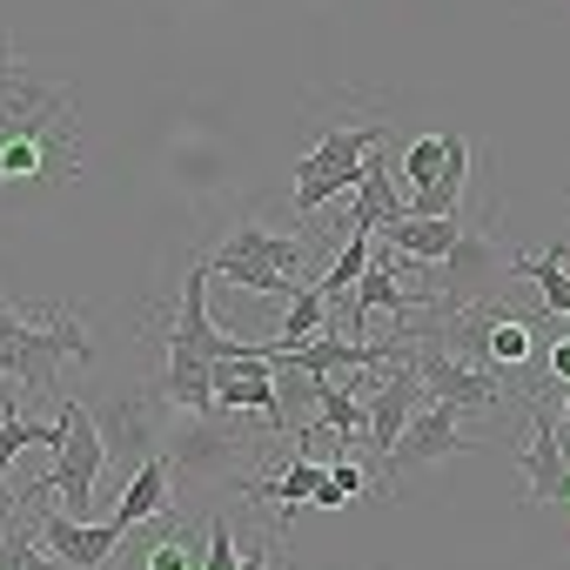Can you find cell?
Wrapping results in <instances>:
<instances>
[{"label": "cell", "instance_id": "7c38bea8", "mask_svg": "<svg viewBox=\"0 0 570 570\" xmlns=\"http://www.w3.org/2000/svg\"><path fill=\"white\" fill-rule=\"evenodd\" d=\"M215 255H228V262H235V255L268 262L275 275H289V282H316V275H323V268H316V248H309L303 235H268L262 222H242V228H235Z\"/></svg>", "mask_w": 570, "mask_h": 570}, {"label": "cell", "instance_id": "7402d4cb", "mask_svg": "<svg viewBox=\"0 0 570 570\" xmlns=\"http://www.w3.org/2000/svg\"><path fill=\"white\" fill-rule=\"evenodd\" d=\"M436 168H443V135H416L403 155H396V175H403V188L416 195V188H430L436 181Z\"/></svg>", "mask_w": 570, "mask_h": 570}, {"label": "cell", "instance_id": "ba28073f", "mask_svg": "<svg viewBox=\"0 0 570 570\" xmlns=\"http://www.w3.org/2000/svg\"><path fill=\"white\" fill-rule=\"evenodd\" d=\"M463 423V410L456 403H423L410 423H403V436H396V450L383 456V483H403L410 470H430V463H450V456H463V450H476V436H463L456 430Z\"/></svg>", "mask_w": 570, "mask_h": 570}, {"label": "cell", "instance_id": "ffe728a7", "mask_svg": "<svg viewBox=\"0 0 570 570\" xmlns=\"http://www.w3.org/2000/svg\"><path fill=\"white\" fill-rule=\"evenodd\" d=\"M316 330H330V303H323V289H316V282H303V289L289 296V323H282V350H296V343H309Z\"/></svg>", "mask_w": 570, "mask_h": 570}, {"label": "cell", "instance_id": "52a82bcc", "mask_svg": "<svg viewBox=\"0 0 570 570\" xmlns=\"http://www.w3.org/2000/svg\"><path fill=\"white\" fill-rule=\"evenodd\" d=\"M161 410H168V403L155 396V383H121V390H108V403L95 410V430H101V443H108V463H121V470L148 463V456H155Z\"/></svg>", "mask_w": 570, "mask_h": 570}, {"label": "cell", "instance_id": "44dd1931", "mask_svg": "<svg viewBox=\"0 0 570 570\" xmlns=\"http://www.w3.org/2000/svg\"><path fill=\"white\" fill-rule=\"evenodd\" d=\"M0 570H55V557L41 550V537H35L21 517L0 523Z\"/></svg>", "mask_w": 570, "mask_h": 570}, {"label": "cell", "instance_id": "9a60e30c", "mask_svg": "<svg viewBox=\"0 0 570 570\" xmlns=\"http://www.w3.org/2000/svg\"><path fill=\"white\" fill-rule=\"evenodd\" d=\"M456 235H463V208L456 215H403V222L376 228V242H390L396 255H416V262H443Z\"/></svg>", "mask_w": 570, "mask_h": 570}, {"label": "cell", "instance_id": "cb8c5ba5", "mask_svg": "<svg viewBox=\"0 0 570 570\" xmlns=\"http://www.w3.org/2000/svg\"><path fill=\"white\" fill-rule=\"evenodd\" d=\"M543 370H550L557 383H570V336H557V343L543 350Z\"/></svg>", "mask_w": 570, "mask_h": 570}, {"label": "cell", "instance_id": "e0dca14e", "mask_svg": "<svg viewBox=\"0 0 570 570\" xmlns=\"http://www.w3.org/2000/svg\"><path fill=\"white\" fill-rule=\"evenodd\" d=\"M316 423H323V430H336V450H356V443H363V430H370V403H363V396H350V390H336L330 376H316Z\"/></svg>", "mask_w": 570, "mask_h": 570}, {"label": "cell", "instance_id": "3957f363", "mask_svg": "<svg viewBox=\"0 0 570 570\" xmlns=\"http://www.w3.org/2000/svg\"><path fill=\"white\" fill-rule=\"evenodd\" d=\"M510 275V255H503V242H497V228L483 222H463V235L450 242V255L443 262H430V282L423 289L436 296V316H463V309H483L490 296H497V282Z\"/></svg>", "mask_w": 570, "mask_h": 570}, {"label": "cell", "instance_id": "d4e9b609", "mask_svg": "<svg viewBox=\"0 0 570 570\" xmlns=\"http://www.w3.org/2000/svg\"><path fill=\"white\" fill-rule=\"evenodd\" d=\"M14 68H21V61H14V35H8V28H0V81H8Z\"/></svg>", "mask_w": 570, "mask_h": 570}, {"label": "cell", "instance_id": "603a6c76", "mask_svg": "<svg viewBox=\"0 0 570 570\" xmlns=\"http://www.w3.org/2000/svg\"><path fill=\"white\" fill-rule=\"evenodd\" d=\"M202 570H235V537H228L222 517L202 523Z\"/></svg>", "mask_w": 570, "mask_h": 570}, {"label": "cell", "instance_id": "5bb4252c", "mask_svg": "<svg viewBox=\"0 0 570 570\" xmlns=\"http://www.w3.org/2000/svg\"><path fill=\"white\" fill-rule=\"evenodd\" d=\"M168 497H175V470H168V456L135 463V470H128V490H121V503H115V517H108V530L128 537V530L155 523V517L168 510Z\"/></svg>", "mask_w": 570, "mask_h": 570}, {"label": "cell", "instance_id": "2e32d148", "mask_svg": "<svg viewBox=\"0 0 570 570\" xmlns=\"http://www.w3.org/2000/svg\"><path fill=\"white\" fill-rule=\"evenodd\" d=\"M563 255H570V242H550L537 255H510V275L537 282L543 316H557V323H570V268H563Z\"/></svg>", "mask_w": 570, "mask_h": 570}, {"label": "cell", "instance_id": "7a4b0ae2", "mask_svg": "<svg viewBox=\"0 0 570 570\" xmlns=\"http://www.w3.org/2000/svg\"><path fill=\"white\" fill-rule=\"evenodd\" d=\"M383 135H390V121H383V115H376V121H356V128H343V121H323L316 148L296 161V215H303V222H316V208H323V202H336V195H356V181H363V161L383 148Z\"/></svg>", "mask_w": 570, "mask_h": 570}, {"label": "cell", "instance_id": "4fadbf2b", "mask_svg": "<svg viewBox=\"0 0 570 570\" xmlns=\"http://www.w3.org/2000/svg\"><path fill=\"white\" fill-rule=\"evenodd\" d=\"M215 410H262L268 430H289L275 403V363L248 356V363H215Z\"/></svg>", "mask_w": 570, "mask_h": 570}, {"label": "cell", "instance_id": "484cf974", "mask_svg": "<svg viewBox=\"0 0 570 570\" xmlns=\"http://www.w3.org/2000/svg\"><path fill=\"white\" fill-rule=\"evenodd\" d=\"M563 416H570V383H563Z\"/></svg>", "mask_w": 570, "mask_h": 570}, {"label": "cell", "instance_id": "d6986e66", "mask_svg": "<svg viewBox=\"0 0 570 570\" xmlns=\"http://www.w3.org/2000/svg\"><path fill=\"white\" fill-rule=\"evenodd\" d=\"M370 248H376V235L370 228H350V242H343V255L316 275V289H323V303H336V296H350L356 289V275L370 268Z\"/></svg>", "mask_w": 570, "mask_h": 570}, {"label": "cell", "instance_id": "8992f818", "mask_svg": "<svg viewBox=\"0 0 570 570\" xmlns=\"http://www.w3.org/2000/svg\"><path fill=\"white\" fill-rule=\"evenodd\" d=\"M403 363L416 370L423 396L456 403L463 416H490V410H503V396H510V383H503L497 370H476V363H463V356H450V350H436V343H423V336H410Z\"/></svg>", "mask_w": 570, "mask_h": 570}, {"label": "cell", "instance_id": "277c9868", "mask_svg": "<svg viewBox=\"0 0 570 570\" xmlns=\"http://www.w3.org/2000/svg\"><path fill=\"white\" fill-rule=\"evenodd\" d=\"M55 423H61V443H55L48 490L61 497V510H68V517H88V510H95V497H101L108 443H101V430H95V410H88L81 396H61Z\"/></svg>", "mask_w": 570, "mask_h": 570}, {"label": "cell", "instance_id": "8fae6325", "mask_svg": "<svg viewBox=\"0 0 570 570\" xmlns=\"http://www.w3.org/2000/svg\"><path fill=\"white\" fill-rule=\"evenodd\" d=\"M423 403H430V396H423L416 370H410V363H390L383 390H370V430H363V443H370L376 456H390V450H396V436H403V423H410Z\"/></svg>", "mask_w": 570, "mask_h": 570}, {"label": "cell", "instance_id": "5b68a950", "mask_svg": "<svg viewBox=\"0 0 570 570\" xmlns=\"http://www.w3.org/2000/svg\"><path fill=\"white\" fill-rule=\"evenodd\" d=\"M168 470H175V483H242L255 470V456H248L242 430H228L222 410H208V416H181L168 430Z\"/></svg>", "mask_w": 570, "mask_h": 570}, {"label": "cell", "instance_id": "ac0fdd59", "mask_svg": "<svg viewBox=\"0 0 570 570\" xmlns=\"http://www.w3.org/2000/svg\"><path fill=\"white\" fill-rule=\"evenodd\" d=\"M141 570H202V537H195L175 510H161V517H155V537H148Z\"/></svg>", "mask_w": 570, "mask_h": 570}, {"label": "cell", "instance_id": "9c48e42d", "mask_svg": "<svg viewBox=\"0 0 570 570\" xmlns=\"http://www.w3.org/2000/svg\"><path fill=\"white\" fill-rule=\"evenodd\" d=\"M35 517H41V523H35V537H41V550H48L55 563H68V570H108V563H115V550H121V537H115L108 523H88V517H68L61 503H41Z\"/></svg>", "mask_w": 570, "mask_h": 570}, {"label": "cell", "instance_id": "6da1fadb", "mask_svg": "<svg viewBox=\"0 0 570 570\" xmlns=\"http://www.w3.org/2000/svg\"><path fill=\"white\" fill-rule=\"evenodd\" d=\"M88 135L75 115V88L35 68L0 81V202H55L81 181Z\"/></svg>", "mask_w": 570, "mask_h": 570}, {"label": "cell", "instance_id": "30bf717a", "mask_svg": "<svg viewBox=\"0 0 570 570\" xmlns=\"http://www.w3.org/2000/svg\"><path fill=\"white\" fill-rule=\"evenodd\" d=\"M523 483H530V503H570V470H563V430H557V410L537 396L530 403V443H523Z\"/></svg>", "mask_w": 570, "mask_h": 570}]
</instances>
